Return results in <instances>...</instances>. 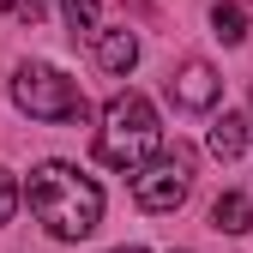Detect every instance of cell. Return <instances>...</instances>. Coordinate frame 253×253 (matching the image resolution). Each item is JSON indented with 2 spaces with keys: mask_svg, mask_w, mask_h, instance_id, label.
Instances as JSON below:
<instances>
[{
  "mask_svg": "<svg viewBox=\"0 0 253 253\" xmlns=\"http://www.w3.org/2000/svg\"><path fill=\"white\" fill-rule=\"evenodd\" d=\"M24 199H30V217H37L54 241H84L103 223V187L79 163H60V157H48V163L30 169Z\"/></svg>",
  "mask_w": 253,
  "mask_h": 253,
  "instance_id": "obj_1",
  "label": "cell"
},
{
  "mask_svg": "<svg viewBox=\"0 0 253 253\" xmlns=\"http://www.w3.org/2000/svg\"><path fill=\"white\" fill-rule=\"evenodd\" d=\"M163 151V126H157V109L139 97V90H121L103 109V126H97V163L109 169H139Z\"/></svg>",
  "mask_w": 253,
  "mask_h": 253,
  "instance_id": "obj_2",
  "label": "cell"
},
{
  "mask_svg": "<svg viewBox=\"0 0 253 253\" xmlns=\"http://www.w3.org/2000/svg\"><path fill=\"white\" fill-rule=\"evenodd\" d=\"M12 103L30 121H48V126H84L90 121L84 90L60 73V67H48V60H24V67L12 73Z\"/></svg>",
  "mask_w": 253,
  "mask_h": 253,
  "instance_id": "obj_3",
  "label": "cell"
},
{
  "mask_svg": "<svg viewBox=\"0 0 253 253\" xmlns=\"http://www.w3.org/2000/svg\"><path fill=\"white\" fill-rule=\"evenodd\" d=\"M187 193H193V151H187L181 139L163 145L151 163L133 169V199H139V211H157V217H163V211H181Z\"/></svg>",
  "mask_w": 253,
  "mask_h": 253,
  "instance_id": "obj_4",
  "label": "cell"
},
{
  "mask_svg": "<svg viewBox=\"0 0 253 253\" xmlns=\"http://www.w3.org/2000/svg\"><path fill=\"white\" fill-rule=\"evenodd\" d=\"M169 97L187 115H205V109H217V97H223V79L211 73V60H187V67L169 79Z\"/></svg>",
  "mask_w": 253,
  "mask_h": 253,
  "instance_id": "obj_5",
  "label": "cell"
},
{
  "mask_svg": "<svg viewBox=\"0 0 253 253\" xmlns=\"http://www.w3.org/2000/svg\"><path fill=\"white\" fill-rule=\"evenodd\" d=\"M247 139H253V121L235 115V109H223V115L211 121V133H205V151L217 157V163H235V157L247 151Z\"/></svg>",
  "mask_w": 253,
  "mask_h": 253,
  "instance_id": "obj_6",
  "label": "cell"
},
{
  "mask_svg": "<svg viewBox=\"0 0 253 253\" xmlns=\"http://www.w3.org/2000/svg\"><path fill=\"white\" fill-rule=\"evenodd\" d=\"M97 60H103L109 73H133L139 37H133V30H97Z\"/></svg>",
  "mask_w": 253,
  "mask_h": 253,
  "instance_id": "obj_7",
  "label": "cell"
},
{
  "mask_svg": "<svg viewBox=\"0 0 253 253\" xmlns=\"http://www.w3.org/2000/svg\"><path fill=\"white\" fill-rule=\"evenodd\" d=\"M211 229L217 235H247L253 229V199L247 193H223V199L211 205Z\"/></svg>",
  "mask_w": 253,
  "mask_h": 253,
  "instance_id": "obj_8",
  "label": "cell"
},
{
  "mask_svg": "<svg viewBox=\"0 0 253 253\" xmlns=\"http://www.w3.org/2000/svg\"><path fill=\"white\" fill-rule=\"evenodd\" d=\"M211 30H217V42H247V12L235 6V0H217V6H211Z\"/></svg>",
  "mask_w": 253,
  "mask_h": 253,
  "instance_id": "obj_9",
  "label": "cell"
},
{
  "mask_svg": "<svg viewBox=\"0 0 253 253\" xmlns=\"http://www.w3.org/2000/svg\"><path fill=\"white\" fill-rule=\"evenodd\" d=\"M60 12H67V30L73 37H97V0H60Z\"/></svg>",
  "mask_w": 253,
  "mask_h": 253,
  "instance_id": "obj_10",
  "label": "cell"
},
{
  "mask_svg": "<svg viewBox=\"0 0 253 253\" xmlns=\"http://www.w3.org/2000/svg\"><path fill=\"white\" fill-rule=\"evenodd\" d=\"M12 211H18V181L12 169H0V223H12Z\"/></svg>",
  "mask_w": 253,
  "mask_h": 253,
  "instance_id": "obj_11",
  "label": "cell"
},
{
  "mask_svg": "<svg viewBox=\"0 0 253 253\" xmlns=\"http://www.w3.org/2000/svg\"><path fill=\"white\" fill-rule=\"evenodd\" d=\"M0 6H6L12 18H24V24H37V18L48 12V0H0Z\"/></svg>",
  "mask_w": 253,
  "mask_h": 253,
  "instance_id": "obj_12",
  "label": "cell"
},
{
  "mask_svg": "<svg viewBox=\"0 0 253 253\" xmlns=\"http://www.w3.org/2000/svg\"><path fill=\"white\" fill-rule=\"evenodd\" d=\"M115 253H145V247H115Z\"/></svg>",
  "mask_w": 253,
  "mask_h": 253,
  "instance_id": "obj_13",
  "label": "cell"
},
{
  "mask_svg": "<svg viewBox=\"0 0 253 253\" xmlns=\"http://www.w3.org/2000/svg\"><path fill=\"white\" fill-rule=\"evenodd\" d=\"M169 253H187V247H169Z\"/></svg>",
  "mask_w": 253,
  "mask_h": 253,
  "instance_id": "obj_14",
  "label": "cell"
}]
</instances>
